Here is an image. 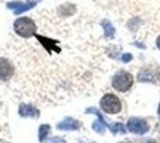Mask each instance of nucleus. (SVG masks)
<instances>
[{
  "label": "nucleus",
  "instance_id": "obj_3",
  "mask_svg": "<svg viewBox=\"0 0 160 143\" xmlns=\"http://www.w3.org/2000/svg\"><path fill=\"white\" fill-rule=\"evenodd\" d=\"M100 109L108 115H117L121 112L123 104H121V100L118 98V95L108 93L100 98Z\"/></svg>",
  "mask_w": 160,
  "mask_h": 143
},
{
  "label": "nucleus",
  "instance_id": "obj_5",
  "mask_svg": "<svg viewBox=\"0 0 160 143\" xmlns=\"http://www.w3.org/2000/svg\"><path fill=\"white\" fill-rule=\"evenodd\" d=\"M129 128L132 130L133 133H145L147 131V124L144 121H136V119H133L129 122Z\"/></svg>",
  "mask_w": 160,
  "mask_h": 143
},
{
  "label": "nucleus",
  "instance_id": "obj_7",
  "mask_svg": "<svg viewBox=\"0 0 160 143\" xmlns=\"http://www.w3.org/2000/svg\"><path fill=\"white\" fill-rule=\"evenodd\" d=\"M159 113H160V106H159Z\"/></svg>",
  "mask_w": 160,
  "mask_h": 143
},
{
  "label": "nucleus",
  "instance_id": "obj_6",
  "mask_svg": "<svg viewBox=\"0 0 160 143\" xmlns=\"http://www.w3.org/2000/svg\"><path fill=\"white\" fill-rule=\"evenodd\" d=\"M156 46H157V49L160 51V34L157 36V39H156Z\"/></svg>",
  "mask_w": 160,
  "mask_h": 143
},
{
  "label": "nucleus",
  "instance_id": "obj_4",
  "mask_svg": "<svg viewBox=\"0 0 160 143\" xmlns=\"http://www.w3.org/2000/svg\"><path fill=\"white\" fill-rule=\"evenodd\" d=\"M15 73V67L11 60H8L5 57H0V81L8 82Z\"/></svg>",
  "mask_w": 160,
  "mask_h": 143
},
{
  "label": "nucleus",
  "instance_id": "obj_1",
  "mask_svg": "<svg viewBox=\"0 0 160 143\" xmlns=\"http://www.w3.org/2000/svg\"><path fill=\"white\" fill-rule=\"evenodd\" d=\"M133 82H135V79H133V75L130 72L120 70V72H117L115 75L112 76L111 85L112 88L115 91H118V93H127L133 87Z\"/></svg>",
  "mask_w": 160,
  "mask_h": 143
},
{
  "label": "nucleus",
  "instance_id": "obj_2",
  "mask_svg": "<svg viewBox=\"0 0 160 143\" xmlns=\"http://www.w3.org/2000/svg\"><path fill=\"white\" fill-rule=\"evenodd\" d=\"M14 31L24 39L33 37V36H36V22L28 17H21L18 20H15Z\"/></svg>",
  "mask_w": 160,
  "mask_h": 143
}]
</instances>
